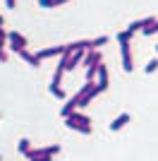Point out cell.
<instances>
[{
  "mask_svg": "<svg viewBox=\"0 0 158 161\" xmlns=\"http://www.w3.org/2000/svg\"><path fill=\"white\" fill-rule=\"evenodd\" d=\"M7 43H10V48H12L14 53H19V51H24V48H26V39L22 36V34H17V31L7 34Z\"/></svg>",
  "mask_w": 158,
  "mask_h": 161,
  "instance_id": "obj_1",
  "label": "cell"
},
{
  "mask_svg": "<svg viewBox=\"0 0 158 161\" xmlns=\"http://www.w3.org/2000/svg\"><path fill=\"white\" fill-rule=\"evenodd\" d=\"M65 125H67L70 130H77V132H82V135H89V132H91V125H86V123H79L74 115H67V118H65Z\"/></svg>",
  "mask_w": 158,
  "mask_h": 161,
  "instance_id": "obj_2",
  "label": "cell"
},
{
  "mask_svg": "<svg viewBox=\"0 0 158 161\" xmlns=\"http://www.w3.org/2000/svg\"><path fill=\"white\" fill-rule=\"evenodd\" d=\"M65 53V46H48V48H43V51H39V58L41 60H46V58H53V55H62Z\"/></svg>",
  "mask_w": 158,
  "mask_h": 161,
  "instance_id": "obj_3",
  "label": "cell"
},
{
  "mask_svg": "<svg viewBox=\"0 0 158 161\" xmlns=\"http://www.w3.org/2000/svg\"><path fill=\"white\" fill-rule=\"evenodd\" d=\"M120 48H122V67H125L127 72H132V51H129V41L127 43H120Z\"/></svg>",
  "mask_w": 158,
  "mask_h": 161,
  "instance_id": "obj_4",
  "label": "cell"
},
{
  "mask_svg": "<svg viewBox=\"0 0 158 161\" xmlns=\"http://www.w3.org/2000/svg\"><path fill=\"white\" fill-rule=\"evenodd\" d=\"M84 55H86V51H84V48H79V51H74V53L70 55V60H67V70H70V72H72L74 67H77L79 63L84 60Z\"/></svg>",
  "mask_w": 158,
  "mask_h": 161,
  "instance_id": "obj_5",
  "label": "cell"
},
{
  "mask_svg": "<svg viewBox=\"0 0 158 161\" xmlns=\"http://www.w3.org/2000/svg\"><path fill=\"white\" fill-rule=\"evenodd\" d=\"M19 58L22 60H26L29 63V65H34V67H39L41 65V58L36 53H31V51H29V48H24V51H19Z\"/></svg>",
  "mask_w": 158,
  "mask_h": 161,
  "instance_id": "obj_6",
  "label": "cell"
},
{
  "mask_svg": "<svg viewBox=\"0 0 158 161\" xmlns=\"http://www.w3.org/2000/svg\"><path fill=\"white\" fill-rule=\"evenodd\" d=\"M96 82H98V87L103 89V92L108 89V67H105L103 63L98 65V75H96Z\"/></svg>",
  "mask_w": 158,
  "mask_h": 161,
  "instance_id": "obj_7",
  "label": "cell"
},
{
  "mask_svg": "<svg viewBox=\"0 0 158 161\" xmlns=\"http://www.w3.org/2000/svg\"><path fill=\"white\" fill-rule=\"evenodd\" d=\"M129 120H132V115H129V113H120L118 118H115V120L110 123V130H122V128H125V125H127Z\"/></svg>",
  "mask_w": 158,
  "mask_h": 161,
  "instance_id": "obj_8",
  "label": "cell"
},
{
  "mask_svg": "<svg viewBox=\"0 0 158 161\" xmlns=\"http://www.w3.org/2000/svg\"><path fill=\"white\" fill-rule=\"evenodd\" d=\"M105 41H108V36H98V39H89V48H86V51H98V46H103Z\"/></svg>",
  "mask_w": 158,
  "mask_h": 161,
  "instance_id": "obj_9",
  "label": "cell"
},
{
  "mask_svg": "<svg viewBox=\"0 0 158 161\" xmlns=\"http://www.w3.org/2000/svg\"><path fill=\"white\" fill-rule=\"evenodd\" d=\"M17 147H19V152L26 156L29 152H31V142H29V140H19V144H17Z\"/></svg>",
  "mask_w": 158,
  "mask_h": 161,
  "instance_id": "obj_10",
  "label": "cell"
},
{
  "mask_svg": "<svg viewBox=\"0 0 158 161\" xmlns=\"http://www.w3.org/2000/svg\"><path fill=\"white\" fill-rule=\"evenodd\" d=\"M129 39H132V31H129V29H125V31L118 34V41H120V43H127Z\"/></svg>",
  "mask_w": 158,
  "mask_h": 161,
  "instance_id": "obj_11",
  "label": "cell"
},
{
  "mask_svg": "<svg viewBox=\"0 0 158 161\" xmlns=\"http://www.w3.org/2000/svg\"><path fill=\"white\" fill-rule=\"evenodd\" d=\"M50 94H55L58 99H65V92H62L60 87H53V84H50Z\"/></svg>",
  "mask_w": 158,
  "mask_h": 161,
  "instance_id": "obj_12",
  "label": "cell"
},
{
  "mask_svg": "<svg viewBox=\"0 0 158 161\" xmlns=\"http://www.w3.org/2000/svg\"><path fill=\"white\" fill-rule=\"evenodd\" d=\"M156 67H158V58H153V60H149V65H146V72L151 75L153 70H156Z\"/></svg>",
  "mask_w": 158,
  "mask_h": 161,
  "instance_id": "obj_13",
  "label": "cell"
},
{
  "mask_svg": "<svg viewBox=\"0 0 158 161\" xmlns=\"http://www.w3.org/2000/svg\"><path fill=\"white\" fill-rule=\"evenodd\" d=\"M156 31H158V19H156V24H151V27L144 29V34H149V36H151V34H156Z\"/></svg>",
  "mask_w": 158,
  "mask_h": 161,
  "instance_id": "obj_14",
  "label": "cell"
},
{
  "mask_svg": "<svg viewBox=\"0 0 158 161\" xmlns=\"http://www.w3.org/2000/svg\"><path fill=\"white\" fill-rule=\"evenodd\" d=\"M0 60H3V63L7 60V53H5V41H0Z\"/></svg>",
  "mask_w": 158,
  "mask_h": 161,
  "instance_id": "obj_15",
  "label": "cell"
},
{
  "mask_svg": "<svg viewBox=\"0 0 158 161\" xmlns=\"http://www.w3.org/2000/svg\"><path fill=\"white\" fill-rule=\"evenodd\" d=\"M31 161H53V156H34Z\"/></svg>",
  "mask_w": 158,
  "mask_h": 161,
  "instance_id": "obj_16",
  "label": "cell"
},
{
  "mask_svg": "<svg viewBox=\"0 0 158 161\" xmlns=\"http://www.w3.org/2000/svg\"><path fill=\"white\" fill-rule=\"evenodd\" d=\"M67 0H53V7H58V5H65Z\"/></svg>",
  "mask_w": 158,
  "mask_h": 161,
  "instance_id": "obj_17",
  "label": "cell"
},
{
  "mask_svg": "<svg viewBox=\"0 0 158 161\" xmlns=\"http://www.w3.org/2000/svg\"><path fill=\"white\" fill-rule=\"evenodd\" d=\"M5 3H7V7H14V5H17V0H5Z\"/></svg>",
  "mask_w": 158,
  "mask_h": 161,
  "instance_id": "obj_18",
  "label": "cell"
},
{
  "mask_svg": "<svg viewBox=\"0 0 158 161\" xmlns=\"http://www.w3.org/2000/svg\"><path fill=\"white\" fill-rule=\"evenodd\" d=\"M0 22H3V14H0Z\"/></svg>",
  "mask_w": 158,
  "mask_h": 161,
  "instance_id": "obj_19",
  "label": "cell"
},
{
  "mask_svg": "<svg viewBox=\"0 0 158 161\" xmlns=\"http://www.w3.org/2000/svg\"><path fill=\"white\" fill-rule=\"evenodd\" d=\"M0 161H3V156H0Z\"/></svg>",
  "mask_w": 158,
  "mask_h": 161,
  "instance_id": "obj_20",
  "label": "cell"
},
{
  "mask_svg": "<svg viewBox=\"0 0 158 161\" xmlns=\"http://www.w3.org/2000/svg\"><path fill=\"white\" fill-rule=\"evenodd\" d=\"M156 51H158V46H156Z\"/></svg>",
  "mask_w": 158,
  "mask_h": 161,
  "instance_id": "obj_21",
  "label": "cell"
}]
</instances>
